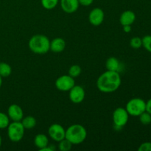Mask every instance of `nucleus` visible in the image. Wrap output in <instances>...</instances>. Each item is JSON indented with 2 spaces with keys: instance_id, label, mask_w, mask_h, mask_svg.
I'll use <instances>...</instances> for the list:
<instances>
[{
  "instance_id": "1",
  "label": "nucleus",
  "mask_w": 151,
  "mask_h": 151,
  "mask_svg": "<svg viewBox=\"0 0 151 151\" xmlns=\"http://www.w3.org/2000/svg\"><path fill=\"white\" fill-rule=\"evenodd\" d=\"M121 77L118 72L107 70L100 75L97 81V87L103 93H112L119 88Z\"/></svg>"
},
{
  "instance_id": "2",
  "label": "nucleus",
  "mask_w": 151,
  "mask_h": 151,
  "mask_svg": "<svg viewBox=\"0 0 151 151\" xmlns=\"http://www.w3.org/2000/svg\"><path fill=\"white\" fill-rule=\"evenodd\" d=\"M28 46L32 52L43 55L50 51V41L46 35L38 34L31 37Z\"/></svg>"
},
{
  "instance_id": "3",
  "label": "nucleus",
  "mask_w": 151,
  "mask_h": 151,
  "mask_svg": "<svg viewBox=\"0 0 151 151\" xmlns=\"http://www.w3.org/2000/svg\"><path fill=\"white\" fill-rule=\"evenodd\" d=\"M87 137L86 129L80 124H74L66 130L65 138L72 145H79L83 142Z\"/></svg>"
},
{
  "instance_id": "4",
  "label": "nucleus",
  "mask_w": 151,
  "mask_h": 151,
  "mask_svg": "<svg viewBox=\"0 0 151 151\" xmlns=\"http://www.w3.org/2000/svg\"><path fill=\"white\" fill-rule=\"evenodd\" d=\"M125 109L131 116H139L146 111V102L139 97H135L128 102Z\"/></svg>"
},
{
  "instance_id": "5",
  "label": "nucleus",
  "mask_w": 151,
  "mask_h": 151,
  "mask_svg": "<svg viewBox=\"0 0 151 151\" xmlns=\"http://www.w3.org/2000/svg\"><path fill=\"white\" fill-rule=\"evenodd\" d=\"M7 136L10 141L13 142H20L23 139L24 135L25 128H24L22 122H10L7 126Z\"/></svg>"
},
{
  "instance_id": "6",
  "label": "nucleus",
  "mask_w": 151,
  "mask_h": 151,
  "mask_svg": "<svg viewBox=\"0 0 151 151\" xmlns=\"http://www.w3.org/2000/svg\"><path fill=\"white\" fill-rule=\"evenodd\" d=\"M129 114L126 109L124 108L119 107L115 109L113 112V122L115 128H123L128 122Z\"/></svg>"
},
{
  "instance_id": "7",
  "label": "nucleus",
  "mask_w": 151,
  "mask_h": 151,
  "mask_svg": "<svg viewBox=\"0 0 151 151\" xmlns=\"http://www.w3.org/2000/svg\"><path fill=\"white\" fill-rule=\"evenodd\" d=\"M55 84L57 89L59 91H69L75 85V81L74 78L69 75H65L59 77L55 81Z\"/></svg>"
},
{
  "instance_id": "8",
  "label": "nucleus",
  "mask_w": 151,
  "mask_h": 151,
  "mask_svg": "<svg viewBox=\"0 0 151 151\" xmlns=\"http://www.w3.org/2000/svg\"><path fill=\"white\" fill-rule=\"evenodd\" d=\"M48 134L50 138H52V139L59 142L62 139H65L66 130L60 124L55 123L50 126L48 129Z\"/></svg>"
},
{
  "instance_id": "9",
  "label": "nucleus",
  "mask_w": 151,
  "mask_h": 151,
  "mask_svg": "<svg viewBox=\"0 0 151 151\" xmlns=\"http://www.w3.org/2000/svg\"><path fill=\"white\" fill-rule=\"evenodd\" d=\"M69 99L75 104H78L83 101L85 98V90L82 86L78 85H75L69 90Z\"/></svg>"
},
{
  "instance_id": "10",
  "label": "nucleus",
  "mask_w": 151,
  "mask_h": 151,
  "mask_svg": "<svg viewBox=\"0 0 151 151\" xmlns=\"http://www.w3.org/2000/svg\"><path fill=\"white\" fill-rule=\"evenodd\" d=\"M104 11L99 7L93 9L88 15L89 22L94 26H99V25L101 24L104 21Z\"/></svg>"
},
{
  "instance_id": "11",
  "label": "nucleus",
  "mask_w": 151,
  "mask_h": 151,
  "mask_svg": "<svg viewBox=\"0 0 151 151\" xmlns=\"http://www.w3.org/2000/svg\"><path fill=\"white\" fill-rule=\"evenodd\" d=\"M7 115L12 121L20 122L24 117V112L19 105L12 104L7 109Z\"/></svg>"
},
{
  "instance_id": "12",
  "label": "nucleus",
  "mask_w": 151,
  "mask_h": 151,
  "mask_svg": "<svg viewBox=\"0 0 151 151\" xmlns=\"http://www.w3.org/2000/svg\"><path fill=\"white\" fill-rule=\"evenodd\" d=\"M78 0H60V7L63 11L66 13H73L79 7Z\"/></svg>"
},
{
  "instance_id": "13",
  "label": "nucleus",
  "mask_w": 151,
  "mask_h": 151,
  "mask_svg": "<svg viewBox=\"0 0 151 151\" xmlns=\"http://www.w3.org/2000/svg\"><path fill=\"white\" fill-rule=\"evenodd\" d=\"M136 20V14L132 10H125L119 17V22L122 26L124 25H131Z\"/></svg>"
},
{
  "instance_id": "14",
  "label": "nucleus",
  "mask_w": 151,
  "mask_h": 151,
  "mask_svg": "<svg viewBox=\"0 0 151 151\" xmlns=\"http://www.w3.org/2000/svg\"><path fill=\"white\" fill-rule=\"evenodd\" d=\"M66 47V42L62 38H55L50 41V50L55 53L62 52Z\"/></svg>"
},
{
  "instance_id": "15",
  "label": "nucleus",
  "mask_w": 151,
  "mask_h": 151,
  "mask_svg": "<svg viewBox=\"0 0 151 151\" xmlns=\"http://www.w3.org/2000/svg\"><path fill=\"white\" fill-rule=\"evenodd\" d=\"M34 144L39 149V150H41L49 145L48 137L44 134H37L34 139Z\"/></svg>"
},
{
  "instance_id": "16",
  "label": "nucleus",
  "mask_w": 151,
  "mask_h": 151,
  "mask_svg": "<svg viewBox=\"0 0 151 151\" xmlns=\"http://www.w3.org/2000/svg\"><path fill=\"white\" fill-rule=\"evenodd\" d=\"M106 67L107 70L119 72V71H120V62L115 57H110L106 60Z\"/></svg>"
},
{
  "instance_id": "17",
  "label": "nucleus",
  "mask_w": 151,
  "mask_h": 151,
  "mask_svg": "<svg viewBox=\"0 0 151 151\" xmlns=\"http://www.w3.org/2000/svg\"><path fill=\"white\" fill-rule=\"evenodd\" d=\"M22 123L25 129L30 130L35 128L36 125V119L32 116H27L22 119Z\"/></svg>"
},
{
  "instance_id": "18",
  "label": "nucleus",
  "mask_w": 151,
  "mask_h": 151,
  "mask_svg": "<svg viewBox=\"0 0 151 151\" xmlns=\"http://www.w3.org/2000/svg\"><path fill=\"white\" fill-rule=\"evenodd\" d=\"M12 73V68L8 63L1 62L0 63V75L2 78L9 77Z\"/></svg>"
},
{
  "instance_id": "19",
  "label": "nucleus",
  "mask_w": 151,
  "mask_h": 151,
  "mask_svg": "<svg viewBox=\"0 0 151 151\" xmlns=\"http://www.w3.org/2000/svg\"><path fill=\"white\" fill-rule=\"evenodd\" d=\"M59 0H41V4L46 10H52L58 4Z\"/></svg>"
},
{
  "instance_id": "20",
  "label": "nucleus",
  "mask_w": 151,
  "mask_h": 151,
  "mask_svg": "<svg viewBox=\"0 0 151 151\" xmlns=\"http://www.w3.org/2000/svg\"><path fill=\"white\" fill-rule=\"evenodd\" d=\"M72 142H70L68 139H66V138L59 142L58 148L60 151H69L72 149Z\"/></svg>"
},
{
  "instance_id": "21",
  "label": "nucleus",
  "mask_w": 151,
  "mask_h": 151,
  "mask_svg": "<svg viewBox=\"0 0 151 151\" xmlns=\"http://www.w3.org/2000/svg\"><path fill=\"white\" fill-rule=\"evenodd\" d=\"M10 124V118L6 114L0 112V129L7 128Z\"/></svg>"
},
{
  "instance_id": "22",
  "label": "nucleus",
  "mask_w": 151,
  "mask_h": 151,
  "mask_svg": "<svg viewBox=\"0 0 151 151\" xmlns=\"http://www.w3.org/2000/svg\"><path fill=\"white\" fill-rule=\"evenodd\" d=\"M81 72H82V69L81 66L78 65H72L69 69V75L74 78L80 76Z\"/></svg>"
},
{
  "instance_id": "23",
  "label": "nucleus",
  "mask_w": 151,
  "mask_h": 151,
  "mask_svg": "<svg viewBox=\"0 0 151 151\" xmlns=\"http://www.w3.org/2000/svg\"><path fill=\"white\" fill-rule=\"evenodd\" d=\"M139 121L142 124L145 125H150L151 123V114L145 111L139 115Z\"/></svg>"
},
{
  "instance_id": "24",
  "label": "nucleus",
  "mask_w": 151,
  "mask_h": 151,
  "mask_svg": "<svg viewBox=\"0 0 151 151\" xmlns=\"http://www.w3.org/2000/svg\"><path fill=\"white\" fill-rule=\"evenodd\" d=\"M130 45L134 49H139L142 47V41L139 37H134L130 41Z\"/></svg>"
},
{
  "instance_id": "25",
  "label": "nucleus",
  "mask_w": 151,
  "mask_h": 151,
  "mask_svg": "<svg viewBox=\"0 0 151 151\" xmlns=\"http://www.w3.org/2000/svg\"><path fill=\"white\" fill-rule=\"evenodd\" d=\"M142 47L149 52H151V35H145L142 38Z\"/></svg>"
},
{
  "instance_id": "26",
  "label": "nucleus",
  "mask_w": 151,
  "mask_h": 151,
  "mask_svg": "<svg viewBox=\"0 0 151 151\" xmlns=\"http://www.w3.org/2000/svg\"><path fill=\"white\" fill-rule=\"evenodd\" d=\"M139 151H151V142H146L140 145L138 148Z\"/></svg>"
},
{
  "instance_id": "27",
  "label": "nucleus",
  "mask_w": 151,
  "mask_h": 151,
  "mask_svg": "<svg viewBox=\"0 0 151 151\" xmlns=\"http://www.w3.org/2000/svg\"><path fill=\"white\" fill-rule=\"evenodd\" d=\"M78 1H79L80 4L87 7V6L91 5L93 1H94V0H78Z\"/></svg>"
},
{
  "instance_id": "28",
  "label": "nucleus",
  "mask_w": 151,
  "mask_h": 151,
  "mask_svg": "<svg viewBox=\"0 0 151 151\" xmlns=\"http://www.w3.org/2000/svg\"><path fill=\"white\" fill-rule=\"evenodd\" d=\"M146 111L151 114V98L146 103Z\"/></svg>"
},
{
  "instance_id": "29",
  "label": "nucleus",
  "mask_w": 151,
  "mask_h": 151,
  "mask_svg": "<svg viewBox=\"0 0 151 151\" xmlns=\"http://www.w3.org/2000/svg\"><path fill=\"white\" fill-rule=\"evenodd\" d=\"M123 27V31L126 33H128L131 31V25H124Z\"/></svg>"
},
{
  "instance_id": "30",
  "label": "nucleus",
  "mask_w": 151,
  "mask_h": 151,
  "mask_svg": "<svg viewBox=\"0 0 151 151\" xmlns=\"http://www.w3.org/2000/svg\"><path fill=\"white\" fill-rule=\"evenodd\" d=\"M1 85H2V77L0 75V88H1Z\"/></svg>"
},
{
  "instance_id": "31",
  "label": "nucleus",
  "mask_w": 151,
  "mask_h": 151,
  "mask_svg": "<svg viewBox=\"0 0 151 151\" xmlns=\"http://www.w3.org/2000/svg\"><path fill=\"white\" fill-rule=\"evenodd\" d=\"M1 143H2V140H1V136H0V147H1Z\"/></svg>"
}]
</instances>
